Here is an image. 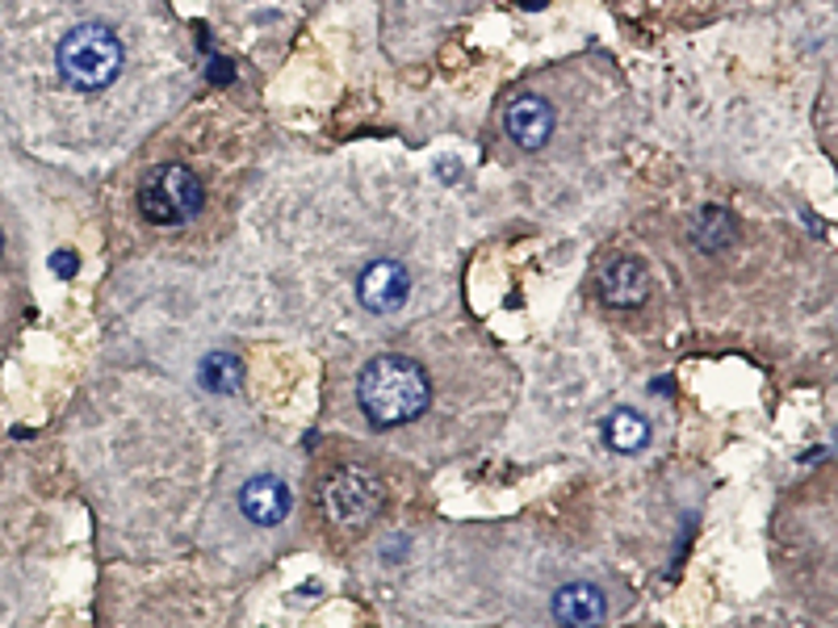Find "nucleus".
Here are the masks:
<instances>
[{"mask_svg":"<svg viewBox=\"0 0 838 628\" xmlns=\"http://www.w3.org/2000/svg\"><path fill=\"white\" fill-rule=\"evenodd\" d=\"M210 72H214V80H219V84H227V80H231V63H214Z\"/></svg>","mask_w":838,"mask_h":628,"instance_id":"14","label":"nucleus"},{"mask_svg":"<svg viewBox=\"0 0 838 628\" xmlns=\"http://www.w3.org/2000/svg\"><path fill=\"white\" fill-rule=\"evenodd\" d=\"M198 381L210 394H235L244 386V360L235 352H205L198 365Z\"/></svg>","mask_w":838,"mask_h":628,"instance_id":"12","label":"nucleus"},{"mask_svg":"<svg viewBox=\"0 0 838 628\" xmlns=\"http://www.w3.org/2000/svg\"><path fill=\"white\" fill-rule=\"evenodd\" d=\"M0 251H4V230H0Z\"/></svg>","mask_w":838,"mask_h":628,"instance_id":"16","label":"nucleus"},{"mask_svg":"<svg viewBox=\"0 0 838 628\" xmlns=\"http://www.w3.org/2000/svg\"><path fill=\"white\" fill-rule=\"evenodd\" d=\"M290 507H294V495L278 474H256L239 490V511L260 528H278L290 516Z\"/></svg>","mask_w":838,"mask_h":628,"instance_id":"7","label":"nucleus"},{"mask_svg":"<svg viewBox=\"0 0 838 628\" xmlns=\"http://www.w3.org/2000/svg\"><path fill=\"white\" fill-rule=\"evenodd\" d=\"M80 269V260H76V251H68V248H59L51 251V273L55 276H63V281H72Z\"/></svg>","mask_w":838,"mask_h":628,"instance_id":"13","label":"nucleus"},{"mask_svg":"<svg viewBox=\"0 0 838 628\" xmlns=\"http://www.w3.org/2000/svg\"><path fill=\"white\" fill-rule=\"evenodd\" d=\"M646 440H650L646 415H637L634 406L612 411L609 424H604V445H609L612 452H641L646 449Z\"/></svg>","mask_w":838,"mask_h":628,"instance_id":"11","label":"nucleus"},{"mask_svg":"<svg viewBox=\"0 0 838 628\" xmlns=\"http://www.w3.org/2000/svg\"><path fill=\"white\" fill-rule=\"evenodd\" d=\"M356 402L374 427H403L433 402V381L411 356H374L356 377Z\"/></svg>","mask_w":838,"mask_h":628,"instance_id":"1","label":"nucleus"},{"mask_svg":"<svg viewBox=\"0 0 838 628\" xmlns=\"http://www.w3.org/2000/svg\"><path fill=\"white\" fill-rule=\"evenodd\" d=\"M504 126H508L511 143H520L524 151H541L550 139H554L558 114H554V105H550L545 97H536V93H520V97L508 105Z\"/></svg>","mask_w":838,"mask_h":628,"instance_id":"6","label":"nucleus"},{"mask_svg":"<svg viewBox=\"0 0 838 628\" xmlns=\"http://www.w3.org/2000/svg\"><path fill=\"white\" fill-rule=\"evenodd\" d=\"M600 294H604L612 310H634V306L650 298V269L634 256H621L600 276Z\"/></svg>","mask_w":838,"mask_h":628,"instance_id":"8","label":"nucleus"},{"mask_svg":"<svg viewBox=\"0 0 838 628\" xmlns=\"http://www.w3.org/2000/svg\"><path fill=\"white\" fill-rule=\"evenodd\" d=\"M202 201H205L202 180L189 173L185 164H160L139 185V214L155 226L189 223L202 210Z\"/></svg>","mask_w":838,"mask_h":628,"instance_id":"4","label":"nucleus"},{"mask_svg":"<svg viewBox=\"0 0 838 628\" xmlns=\"http://www.w3.org/2000/svg\"><path fill=\"white\" fill-rule=\"evenodd\" d=\"M550 607H554V620L566 628H595L609 612L604 591L591 586V582H566Z\"/></svg>","mask_w":838,"mask_h":628,"instance_id":"9","label":"nucleus"},{"mask_svg":"<svg viewBox=\"0 0 838 628\" xmlns=\"http://www.w3.org/2000/svg\"><path fill=\"white\" fill-rule=\"evenodd\" d=\"M356 298L374 315H394L411 298V273L399 260H374L356 281Z\"/></svg>","mask_w":838,"mask_h":628,"instance_id":"5","label":"nucleus"},{"mask_svg":"<svg viewBox=\"0 0 838 628\" xmlns=\"http://www.w3.org/2000/svg\"><path fill=\"white\" fill-rule=\"evenodd\" d=\"M386 490H381V477L365 465H344L323 482V511H328V524L344 536H361L365 528L378 520Z\"/></svg>","mask_w":838,"mask_h":628,"instance_id":"3","label":"nucleus"},{"mask_svg":"<svg viewBox=\"0 0 838 628\" xmlns=\"http://www.w3.org/2000/svg\"><path fill=\"white\" fill-rule=\"evenodd\" d=\"M520 4H529V9H541V4H545V0H520Z\"/></svg>","mask_w":838,"mask_h":628,"instance_id":"15","label":"nucleus"},{"mask_svg":"<svg viewBox=\"0 0 838 628\" xmlns=\"http://www.w3.org/2000/svg\"><path fill=\"white\" fill-rule=\"evenodd\" d=\"M127 63L122 38L102 22L76 25L63 43H59V72L76 93H102L109 88Z\"/></svg>","mask_w":838,"mask_h":628,"instance_id":"2","label":"nucleus"},{"mask_svg":"<svg viewBox=\"0 0 838 628\" xmlns=\"http://www.w3.org/2000/svg\"><path fill=\"white\" fill-rule=\"evenodd\" d=\"M692 239H696V248L700 251H721L730 248L737 239V223L730 210H721V205H705L696 218H692Z\"/></svg>","mask_w":838,"mask_h":628,"instance_id":"10","label":"nucleus"}]
</instances>
